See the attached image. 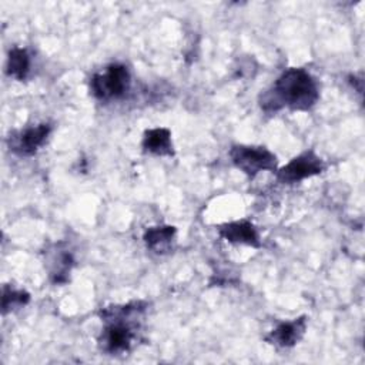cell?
Returning <instances> with one entry per match:
<instances>
[{
  "instance_id": "7",
  "label": "cell",
  "mask_w": 365,
  "mask_h": 365,
  "mask_svg": "<svg viewBox=\"0 0 365 365\" xmlns=\"http://www.w3.org/2000/svg\"><path fill=\"white\" fill-rule=\"evenodd\" d=\"M307 329V319L305 317L297 318L294 321L281 322L275 329H272L267 336L265 341L275 346L281 348H291L302 338Z\"/></svg>"
},
{
  "instance_id": "2",
  "label": "cell",
  "mask_w": 365,
  "mask_h": 365,
  "mask_svg": "<svg viewBox=\"0 0 365 365\" xmlns=\"http://www.w3.org/2000/svg\"><path fill=\"white\" fill-rule=\"evenodd\" d=\"M228 155L232 164L248 177H255L261 171L277 170V157L265 147L232 145Z\"/></svg>"
},
{
  "instance_id": "4",
  "label": "cell",
  "mask_w": 365,
  "mask_h": 365,
  "mask_svg": "<svg viewBox=\"0 0 365 365\" xmlns=\"http://www.w3.org/2000/svg\"><path fill=\"white\" fill-rule=\"evenodd\" d=\"M324 163L314 151H305L277 171V180L282 184H292L322 173Z\"/></svg>"
},
{
  "instance_id": "5",
  "label": "cell",
  "mask_w": 365,
  "mask_h": 365,
  "mask_svg": "<svg viewBox=\"0 0 365 365\" xmlns=\"http://www.w3.org/2000/svg\"><path fill=\"white\" fill-rule=\"evenodd\" d=\"M48 133H50L48 124H38L36 127L26 128L14 134L13 137L10 135L9 138L10 150H13L20 155H31L38 150V147L43 145Z\"/></svg>"
},
{
  "instance_id": "3",
  "label": "cell",
  "mask_w": 365,
  "mask_h": 365,
  "mask_svg": "<svg viewBox=\"0 0 365 365\" xmlns=\"http://www.w3.org/2000/svg\"><path fill=\"white\" fill-rule=\"evenodd\" d=\"M130 86V73L123 64H111L106 71L94 74L90 80V90L100 100L121 97Z\"/></svg>"
},
{
  "instance_id": "8",
  "label": "cell",
  "mask_w": 365,
  "mask_h": 365,
  "mask_svg": "<svg viewBox=\"0 0 365 365\" xmlns=\"http://www.w3.org/2000/svg\"><path fill=\"white\" fill-rule=\"evenodd\" d=\"M144 151L155 154V155H173V143L171 133L168 128H150L144 133L143 143Z\"/></svg>"
},
{
  "instance_id": "11",
  "label": "cell",
  "mask_w": 365,
  "mask_h": 365,
  "mask_svg": "<svg viewBox=\"0 0 365 365\" xmlns=\"http://www.w3.org/2000/svg\"><path fill=\"white\" fill-rule=\"evenodd\" d=\"M29 294L21 289H11L4 287L3 289V312L11 311L14 308H19L21 305H26L29 302Z\"/></svg>"
},
{
  "instance_id": "6",
  "label": "cell",
  "mask_w": 365,
  "mask_h": 365,
  "mask_svg": "<svg viewBox=\"0 0 365 365\" xmlns=\"http://www.w3.org/2000/svg\"><path fill=\"white\" fill-rule=\"evenodd\" d=\"M218 234L232 242V244H242V245H250L254 248L261 247L259 241V234L255 228V225L250 221H234V222H227L218 227Z\"/></svg>"
},
{
  "instance_id": "9",
  "label": "cell",
  "mask_w": 365,
  "mask_h": 365,
  "mask_svg": "<svg viewBox=\"0 0 365 365\" xmlns=\"http://www.w3.org/2000/svg\"><path fill=\"white\" fill-rule=\"evenodd\" d=\"M175 237V228L170 225L151 227L144 232V242L147 248L157 254L167 252Z\"/></svg>"
},
{
  "instance_id": "10",
  "label": "cell",
  "mask_w": 365,
  "mask_h": 365,
  "mask_svg": "<svg viewBox=\"0 0 365 365\" xmlns=\"http://www.w3.org/2000/svg\"><path fill=\"white\" fill-rule=\"evenodd\" d=\"M30 67V57L26 48L21 47H13L9 51L6 71L10 77H14L17 80H24Z\"/></svg>"
},
{
  "instance_id": "1",
  "label": "cell",
  "mask_w": 365,
  "mask_h": 365,
  "mask_svg": "<svg viewBox=\"0 0 365 365\" xmlns=\"http://www.w3.org/2000/svg\"><path fill=\"white\" fill-rule=\"evenodd\" d=\"M319 97L314 77L304 68L285 70L264 96L261 106L265 110L289 107L292 110H308Z\"/></svg>"
}]
</instances>
